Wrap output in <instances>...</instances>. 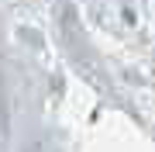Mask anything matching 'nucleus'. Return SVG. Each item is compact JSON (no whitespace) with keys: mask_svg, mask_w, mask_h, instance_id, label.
Masks as SVG:
<instances>
[]
</instances>
